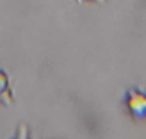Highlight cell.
I'll list each match as a JSON object with an SVG mask.
<instances>
[{
  "instance_id": "cell-1",
  "label": "cell",
  "mask_w": 146,
  "mask_h": 139,
  "mask_svg": "<svg viewBox=\"0 0 146 139\" xmlns=\"http://www.w3.org/2000/svg\"><path fill=\"white\" fill-rule=\"evenodd\" d=\"M129 104H130L131 111L135 113L136 116H139V117L145 116V97L142 94L131 92L130 98H129Z\"/></svg>"
},
{
  "instance_id": "cell-2",
  "label": "cell",
  "mask_w": 146,
  "mask_h": 139,
  "mask_svg": "<svg viewBox=\"0 0 146 139\" xmlns=\"http://www.w3.org/2000/svg\"><path fill=\"white\" fill-rule=\"evenodd\" d=\"M6 98H12L10 97V91H9V85H7V79L6 75L3 72H0V101H5Z\"/></svg>"
}]
</instances>
